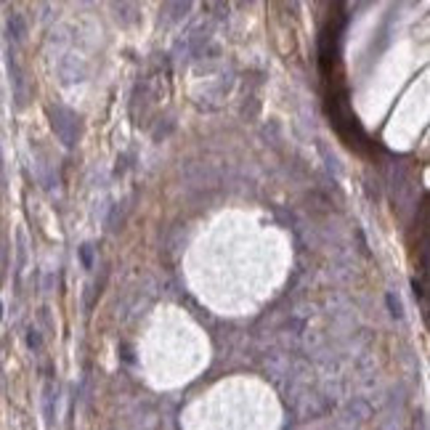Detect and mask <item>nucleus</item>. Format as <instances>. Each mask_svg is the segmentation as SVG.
<instances>
[{"mask_svg":"<svg viewBox=\"0 0 430 430\" xmlns=\"http://www.w3.org/2000/svg\"><path fill=\"white\" fill-rule=\"evenodd\" d=\"M30 332H32V334H30V346H32V348H40V337L35 334V330H30Z\"/></svg>","mask_w":430,"mask_h":430,"instance_id":"obj_1","label":"nucleus"},{"mask_svg":"<svg viewBox=\"0 0 430 430\" xmlns=\"http://www.w3.org/2000/svg\"><path fill=\"white\" fill-rule=\"evenodd\" d=\"M388 303H391V308H393V313H396V316H398V313H401V306H398V300L388 298Z\"/></svg>","mask_w":430,"mask_h":430,"instance_id":"obj_2","label":"nucleus"}]
</instances>
